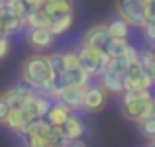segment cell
<instances>
[{"instance_id": "6da1fadb", "label": "cell", "mask_w": 155, "mask_h": 147, "mask_svg": "<svg viewBox=\"0 0 155 147\" xmlns=\"http://www.w3.org/2000/svg\"><path fill=\"white\" fill-rule=\"evenodd\" d=\"M122 114L136 124L155 114V98L151 90H126L122 94Z\"/></svg>"}, {"instance_id": "7a4b0ae2", "label": "cell", "mask_w": 155, "mask_h": 147, "mask_svg": "<svg viewBox=\"0 0 155 147\" xmlns=\"http://www.w3.org/2000/svg\"><path fill=\"white\" fill-rule=\"evenodd\" d=\"M22 83H26L31 88H39L41 84H45L47 80L57 79L51 73L49 61L45 55H30L26 61L22 63Z\"/></svg>"}, {"instance_id": "3957f363", "label": "cell", "mask_w": 155, "mask_h": 147, "mask_svg": "<svg viewBox=\"0 0 155 147\" xmlns=\"http://www.w3.org/2000/svg\"><path fill=\"white\" fill-rule=\"evenodd\" d=\"M79 65L87 75L91 77H100V73L106 69L110 57L106 55V51H98V49H92L87 45H81L79 51Z\"/></svg>"}, {"instance_id": "277c9868", "label": "cell", "mask_w": 155, "mask_h": 147, "mask_svg": "<svg viewBox=\"0 0 155 147\" xmlns=\"http://www.w3.org/2000/svg\"><path fill=\"white\" fill-rule=\"evenodd\" d=\"M116 12H118V18H122L130 28H140L141 30L147 24L145 6L140 0H118Z\"/></svg>"}, {"instance_id": "5b68a950", "label": "cell", "mask_w": 155, "mask_h": 147, "mask_svg": "<svg viewBox=\"0 0 155 147\" xmlns=\"http://www.w3.org/2000/svg\"><path fill=\"white\" fill-rule=\"evenodd\" d=\"M124 87L126 90H151L155 84L145 75L140 61H136V63H128V69H126V75H124Z\"/></svg>"}, {"instance_id": "8992f818", "label": "cell", "mask_w": 155, "mask_h": 147, "mask_svg": "<svg viewBox=\"0 0 155 147\" xmlns=\"http://www.w3.org/2000/svg\"><path fill=\"white\" fill-rule=\"evenodd\" d=\"M110 39H112V38H110V34H108L106 24H96V26L88 28L87 34L83 35V45L98 49V51H106Z\"/></svg>"}, {"instance_id": "52a82bcc", "label": "cell", "mask_w": 155, "mask_h": 147, "mask_svg": "<svg viewBox=\"0 0 155 147\" xmlns=\"http://www.w3.org/2000/svg\"><path fill=\"white\" fill-rule=\"evenodd\" d=\"M106 100H108V92L102 88V84H88L84 88L83 108L87 112H100L106 106Z\"/></svg>"}, {"instance_id": "ba28073f", "label": "cell", "mask_w": 155, "mask_h": 147, "mask_svg": "<svg viewBox=\"0 0 155 147\" xmlns=\"http://www.w3.org/2000/svg\"><path fill=\"white\" fill-rule=\"evenodd\" d=\"M91 79H92L91 75H87L81 67H77V69H69V71L61 73V75L57 77V84H59L61 88H67V87L87 88L88 84H91Z\"/></svg>"}, {"instance_id": "9c48e42d", "label": "cell", "mask_w": 155, "mask_h": 147, "mask_svg": "<svg viewBox=\"0 0 155 147\" xmlns=\"http://www.w3.org/2000/svg\"><path fill=\"white\" fill-rule=\"evenodd\" d=\"M53 39H55V35H53L47 28H31V30H28V41H30V45L35 47V49L51 47Z\"/></svg>"}, {"instance_id": "30bf717a", "label": "cell", "mask_w": 155, "mask_h": 147, "mask_svg": "<svg viewBox=\"0 0 155 147\" xmlns=\"http://www.w3.org/2000/svg\"><path fill=\"white\" fill-rule=\"evenodd\" d=\"M100 84L108 94H124L126 87H124V77L116 75L112 71H102L100 73Z\"/></svg>"}, {"instance_id": "8fae6325", "label": "cell", "mask_w": 155, "mask_h": 147, "mask_svg": "<svg viewBox=\"0 0 155 147\" xmlns=\"http://www.w3.org/2000/svg\"><path fill=\"white\" fill-rule=\"evenodd\" d=\"M31 94H34V88L28 87L26 83H22V84L12 87L8 92H4V98L8 100V104H10L12 108H20V106H24V102H26Z\"/></svg>"}, {"instance_id": "7c38bea8", "label": "cell", "mask_w": 155, "mask_h": 147, "mask_svg": "<svg viewBox=\"0 0 155 147\" xmlns=\"http://www.w3.org/2000/svg\"><path fill=\"white\" fill-rule=\"evenodd\" d=\"M69 116H71V108H69L67 104H63L61 100H55L51 104L49 112H47L45 120L49 122L51 126H57V128H63L65 122L69 120Z\"/></svg>"}, {"instance_id": "4fadbf2b", "label": "cell", "mask_w": 155, "mask_h": 147, "mask_svg": "<svg viewBox=\"0 0 155 147\" xmlns=\"http://www.w3.org/2000/svg\"><path fill=\"white\" fill-rule=\"evenodd\" d=\"M43 12L47 14V18L53 20L57 16H65V14H73L75 6H73V0H49V2L43 4Z\"/></svg>"}, {"instance_id": "5bb4252c", "label": "cell", "mask_w": 155, "mask_h": 147, "mask_svg": "<svg viewBox=\"0 0 155 147\" xmlns=\"http://www.w3.org/2000/svg\"><path fill=\"white\" fill-rule=\"evenodd\" d=\"M63 104H67L71 110H79L83 108V100H84V88L79 87H67V88H61V98H59Z\"/></svg>"}, {"instance_id": "9a60e30c", "label": "cell", "mask_w": 155, "mask_h": 147, "mask_svg": "<svg viewBox=\"0 0 155 147\" xmlns=\"http://www.w3.org/2000/svg\"><path fill=\"white\" fill-rule=\"evenodd\" d=\"M28 124H31V122H30V118L26 116V112H24L22 108H12L10 114H8V118H6V122H4V126H8V128L16 133H24V129L28 128Z\"/></svg>"}, {"instance_id": "2e32d148", "label": "cell", "mask_w": 155, "mask_h": 147, "mask_svg": "<svg viewBox=\"0 0 155 147\" xmlns=\"http://www.w3.org/2000/svg\"><path fill=\"white\" fill-rule=\"evenodd\" d=\"M24 22H26L28 30H31V28H49V18H47V14L43 12L41 6L30 8L26 18H24Z\"/></svg>"}, {"instance_id": "e0dca14e", "label": "cell", "mask_w": 155, "mask_h": 147, "mask_svg": "<svg viewBox=\"0 0 155 147\" xmlns=\"http://www.w3.org/2000/svg\"><path fill=\"white\" fill-rule=\"evenodd\" d=\"M63 132H65V136H67V139L71 141V139H81L83 137V133H84V122L81 120V118H77V116H69V120L65 122V126H63Z\"/></svg>"}, {"instance_id": "ac0fdd59", "label": "cell", "mask_w": 155, "mask_h": 147, "mask_svg": "<svg viewBox=\"0 0 155 147\" xmlns=\"http://www.w3.org/2000/svg\"><path fill=\"white\" fill-rule=\"evenodd\" d=\"M73 22H75V16H73V14L57 16V18L49 20V28H47V30H49L53 35H61V34H65V31L71 30Z\"/></svg>"}, {"instance_id": "d6986e66", "label": "cell", "mask_w": 155, "mask_h": 147, "mask_svg": "<svg viewBox=\"0 0 155 147\" xmlns=\"http://www.w3.org/2000/svg\"><path fill=\"white\" fill-rule=\"evenodd\" d=\"M106 28H108L110 38H114V39H128V35H130V26L122 18L110 20V22L106 24Z\"/></svg>"}, {"instance_id": "ffe728a7", "label": "cell", "mask_w": 155, "mask_h": 147, "mask_svg": "<svg viewBox=\"0 0 155 147\" xmlns=\"http://www.w3.org/2000/svg\"><path fill=\"white\" fill-rule=\"evenodd\" d=\"M140 65L143 67L145 75H147L149 79L153 80V84H155V59H153V51L151 49L140 51Z\"/></svg>"}, {"instance_id": "44dd1931", "label": "cell", "mask_w": 155, "mask_h": 147, "mask_svg": "<svg viewBox=\"0 0 155 147\" xmlns=\"http://www.w3.org/2000/svg\"><path fill=\"white\" fill-rule=\"evenodd\" d=\"M4 8H6L12 16H16V18H20V20L26 18L28 10H30L24 0H4Z\"/></svg>"}, {"instance_id": "7402d4cb", "label": "cell", "mask_w": 155, "mask_h": 147, "mask_svg": "<svg viewBox=\"0 0 155 147\" xmlns=\"http://www.w3.org/2000/svg\"><path fill=\"white\" fill-rule=\"evenodd\" d=\"M137 128H140V133L147 141H155V114L143 118L141 122H137Z\"/></svg>"}, {"instance_id": "603a6c76", "label": "cell", "mask_w": 155, "mask_h": 147, "mask_svg": "<svg viewBox=\"0 0 155 147\" xmlns=\"http://www.w3.org/2000/svg\"><path fill=\"white\" fill-rule=\"evenodd\" d=\"M126 47H128V39H110L108 47H106V55L112 59V57H122L126 51Z\"/></svg>"}, {"instance_id": "cb8c5ba5", "label": "cell", "mask_w": 155, "mask_h": 147, "mask_svg": "<svg viewBox=\"0 0 155 147\" xmlns=\"http://www.w3.org/2000/svg\"><path fill=\"white\" fill-rule=\"evenodd\" d=\"M47 61H49L51 73L55 77H59L61 73H65V57H63V53H51V55H47Z\"/></svg>"}, {"instance_id": "d4e9b609", "label": "cell", "mask_w": 155, "mask_h": 147, "mask_svg": "<svg viewBox=\"0 0 155 147\" xmlns=\"http://www.w3.org/2000/svg\"><path fill=\"white\" fill-rule=\"evenodd\" d=\"M126 69H128V61L124 59V57H112V59L108 61V65H106L104 71H112L116 73V75H126Z\"/></svg>"}, {"instance_id": "484cf974", "label": "cell", "mask_w": 155, "mask_h": 147, "mask_svg": "<svg viewBox=\"0 0 155 147\" xmlns=\"http://www.w3.org/2000/svg\"><path fill=\"white\" fill-rule=\"evenodd\" d=\"M67 136H65L63 128H57V126H51V132H49V143L57 145V147H63L67 143Z\"/></svg>"}, {"instance_id": "4316f807", "label": "cell", "mask_w": 155, "mask_h": 147, "mask_svg": "<svg viewBox=\"0 0 155 147\" xmlns=\"http://www.w3.org/2000/svg\"><path fill=\"white\" fill-rule=\"evenodd\" d=\"M24 137H26L28 147H45L47 143H49L45 137L38 136V133H24Z\"/></svg>"}, {"instance_id": "83f0119b", "label": "cell", "mask_w": 155, "mask_h": 147, "mask_svg": "<svg viewBox=\"0 0 155 147\" xmlns=\"http://www.w3.org/2000/svg\"><path fill=\"white\" fill-rule=\"evenodd\" d=\"M63 57H65V71L81 67L79 65V53L77 51H67V53H63Z\"/></svg>"}, {"instance_id": "f1b7e54d", "label": "cell", "mask_w": 155, "mask_h": 147, "mask_svg": "<svg viewBox=\"0 0 155 147\" xmlns=\"http://www.w3.org/2000/svg\"><path fill=\"white\" fill-rule=\"evenodd\" d=\"M141 31H143L145 39H147L151 45H155V20H151V22H147L143 28H141Z\"/></svg>"}, {"instance_id": "f546056e", "label": "cell", "mask_w": 155, "mask_h": 147, "mask_svg": "<svg viewBox=\"0 0 155 147\" xmlns=\"http://www.w3.org/2000/svg\"><path fill=\"white\" fill-rule=\"evenodd\" d=\"M122 57H124L128 63H136V61H140V51H137L134 45H130V43H128V47H126V51H124V55H122Z\"/></svg>"}, {"instance_id": "4dcf8cb0", "label": "cell", "mask_w": 155, "mask_h": 147, "mask_svg": "<svg viewBox=\"0 0 155 147\" xmlns=\"http://www.w3.org/2000/svg\"><path fill=\"white\" fill-rule=\"evenodd\" d=\"M10 110H12V106L8 104V100H6V98H4V94H2V96H0V124H4V122H6Z\"/></svg>"}, {"instance_id": "1f68e13d", "label": "cell", "mask_w": 155, "mask_h": 147, "mask_svg": "<svg viewBox=\"0 0 155 147\" xmlns=\"http://www.w3.org/2000/svg\"><path fill=\"white\" fill-rule=\"evenodd\" d=\"M10 51V41H8V35H0V59L8 55Z\"/></svg>"}, {"instance_id": "d6a6232c", "label": "cell", "mask_w": 155, "mask_h": 147, "mask_svg": "<svg viewBox=\"0 0 155 147\" xmlns=\"http://www.w3.org/2000/svg\"><path fill=\"white\" fill-rule=\"evenodd\" d=\"M63 147H88L84 141H81V139H71V141H67Z\"/></svg>"}, {"instance_id": "836d02e7", "label": "cell", "mask_w": 155, "mask_h": 147, "mask_svg": "<svg viewBox=\"0 0 155 147\" xmlns=\"http://www.w3.org/2000/svg\"><path fill=\"white\" fill-rule=\"evenodd\" d=\"M141 4H143V6H153L155 4V0H140Z\"/></svg>"}, {"instance_id": "e575fe53", "label": "cell", "mask_w": 155, "mask_h": 147, "mask_svg": "<svg viewBox=\"0 0 155 147\" xmlns=\"http://www.w3.org/2000/svg\"><path fill=\"white\" fill-rule=\"evenodd\" d=\"M0 35H4V28H2V18H0Z\"/></svg>"}, {"instance_id": "d590c367", "label": "cell", "mask_w": 155, "mask_h": 147, "mask_svg": "<svg viewBox=\"0 0 155 147\" xmlns=\"http://www.w3.org/2000/svg\"><path fill=\"white\" fill-rule=\"evenodd\" d=\"M38 2H39V6H43V4H45V2H49V0H38Z\"/></svg>"}, {"instance_id": "8d00e7d4", "label": "cell", "mask_w": 155, "mask_h": 147, "mask_svg": "<svg viewBox=\"0 0 155 147\" xmlns=\"http://www.w3.org/2000/svg\"><path fill=\"white\" fill-rule=\"evenodd\" d=\"M147 147H155V141H149V143H147Z\"/></svg>"}, {"instance_id": "74e56055", "label": "cell", "mask_w": 155, "mask_h": 147, "mask_svg": "<svg viewBox=\"0 0 155 147\" xmlns=\"http://www.w3.org/2000/svg\"><path fill=\"white\" fill-rule=\"evenodd\" d=\"M2 6H4V0H0V10H2Z\"/></svg>"}, {"instance_id": "f35d334b", "label": "cell", "mask_w": 155, "mask_h": 147, "mask_svg": "<svg viewBox=\"0 0 155 147\" xmlns=\"http://www.w3.org/2000/svg\"><path fill=\"white\" fill-rule=\"evenodd\" d=\"M151 51H153V59H155V45H153V47H151Z\"/></svg>"}, {"instance_id": "ab89813d", "label": "cell", "mask_w": 155, "mask_h": 147, "mask_svg": "<svg viewBox=\"0 0 155 147\" xmlns=\"http://www.w3.org/2000/svg\"><path fill=\"white\" fill-rule=\"evenodd\" d=\"M45 147H57V145H51V143H47V145H45Z\"/></svg>"}]
</instances>
